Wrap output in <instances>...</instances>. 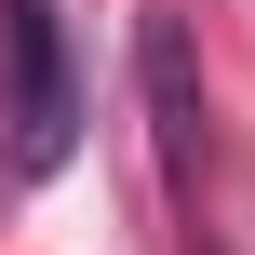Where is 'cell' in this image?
<instances>
[{
    "instance_id": "cell-2",
    "label": "cell",
    "mask_w": 255,
    "mask_h": 255,
    "mask_svg": "<svg viewBox=\"0 0 255 255\" xmlns=\"http://www.w3.org/2000/svg\"><path fill=\"white\" fill-rule=\"evenodd\" d=\"M134 81H148L161 175H175V202H188V188H202V54H188V13H134Z\"/></svg>"
},
{
    "instance_id": "cell-1",
    "label": "cell",
    "mask_w": 255,
    "mask_h": 255,
    "mask_svg": "<svg viewBox=\"0 0 255 255\" xmlns=\"http://www.w3.org/2000/svg\"><path fill=\"white\" fill-rule=\"evenodd\" d=\"M67 148H81L67 27H54V0H0V161H13V175H54Z\"/></svg>"
}]
</instances>
